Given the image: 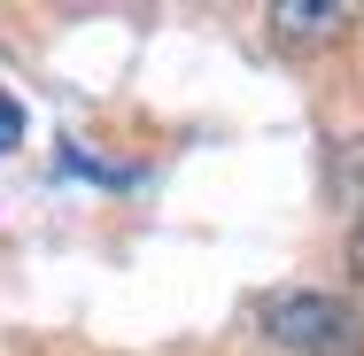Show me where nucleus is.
Listing matches in <instances>:
<instances>
[{
	"label": "nucleus",
	"mask_w": 364,
	"mask_h": 356,
	"mask_svg": "<svg viewBox=\"0 0 364 356\" xmlns=\"http://www.w3.org/2000/svg\"><path fill=\"white\" fill-rule=\"evenodd\" d=\"M272 23H279V39H294V47H318V39H341L349 31V8L341 0H279Z\"/></svg>",
	"instance_id": "nucleus-2"
},
{
	"label": "nucleus",
	"mask_w": 364,
	"mask_h": 356,
	"mask_svg": "<svg viewBox=\"0 0 364 356\" xmlns=\"http://www.w3.org/2000/svg\"><path fill=\"white\" fill-rule=\"evenodd\" d=\"M256 325L264 341L287 356H364V318L341 294H318V286H279L256 302Z\"/></svg>",
	"instance_id": "nucleus-1"
},
{
	"label": "nucleus",
	"mask_w": 364,
	"mask_h": 356,
	"mask_svg": "<svg viewBox=\"0 0 364 356\" xmlns=\"http://www.w3.org/2000/svg\"><path fill=\"white\" fill-rule=\"evenodd\" d=\"M8 147H23V109L0 93V155H8Z\"/></svg>",
	"instance_id": "nucleus-3"
},
{
	"label": "nucleus",
	"mask_w": 364,
	"mask_h": 356,
	"mask_svg": "<svg viewBox=\"0 0 364 356\" xmlns=\"http://www.w3.org/2000/svg\"><path fill=\"white\" fill-rule=\"evenodd\" d=\"M349 279L364 286V225H357V232H349Z\"/></svg>",
	"instance_id": "nucleus-4"
}]
</instances>
